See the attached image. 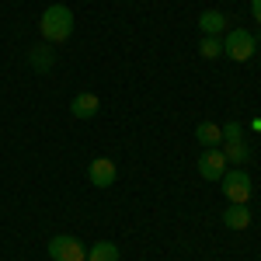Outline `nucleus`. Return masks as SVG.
Listing matches in <instances>:
<instances>
[{
    "label": "nucleus",
    "mask_w": 261,
    "mask_h": 261,
    "mask_svg": "<svg viewBox=\"0 0 261 261\" xmlns=\"http://www.w3.org/2000/svg\"><path fill=\"white\" fill-rule=\"evenodd\" d=\"M254 53H258V42H254V35L247 28H233L223 39V56H230L233 63H247Z\"/></svg>",
    "instance_id": "nucleus-2"
},
{
    "label": "nucleus",
    "mask_w": 261,
    "mask_h": 261,
    "mask_svg": "<svg viewBox=\"0 0 261 261\" xmlns=\"http://www.w3.org/2000/svg\"><path fill=\"white\" fill-rule=\"evenodd\" d=\"M39 32L42 39L49 42V45H60L73 35V11L66 7V4H53V7H45L42 11V21H39Z\"/></svg>",
    "instance_id": "nucleus-1"
},
{
    "label": "nucleus",
    "mask_w": 261,
    "mask_h": 261,
    "mask_svg": "<svg viewBox=\"0 0 261 261\" xmlns=\"http://www.w3.org/2000/svg\"><path fill=\"white\" fill-rule=\"evenodd\" d=\"M87 178H91L94 188H112L115 178H119V167H115V161H108V157H94V161L87 164Z\"/></svg>",
    "instance_id": "nucleus-5"
},
{
    "label": "nucleus",
    "mask_w": 261,
    "mask_h": 261,
    "mask_svg": "<svg viewBox=\"0 0 261 261\" xmlns=\"http://www.w3.org/2000/svg\"><path fill=\"white\" fill-rule=\"evenodd\" d=\"M251 14H254V21L261 24V0H251Z\"/></svg>",
    "instance_id": "nucleus-16"
},
{
    "label": "nucleus",
    "mask_w": 261,
    "mask_h": 261,
    "mask_svg": "<svg viewBox=\"0 0 261 261\" xmlns=\"http://www.w3.org/2000/svg\"><path fill=\"white\" fill-rule=\"evenodd\" d=\"M53 63H56V49H53L49 42L28 49V66H32L35 73H49V70H53Z\"/></svg>",
    "instance_id": "nucleus-7"
},
{
    "label": "nucleus",
    "mask_w": 261,
    "mask_h": 261,
    "mask_svg": "<svg viewBox=\"0 0 261 261\" xmlns=\"http://www.w3.org/2000/svg\"><path fill=\"white\" fill-rule=\"evenodd\" d=\"M199 28H202V35H216V39H220L223 28H226V14H223V11H202Z\"/></svg>",
    "instance_id": "nucleus-11"
},
{
    "label": "nucleus",
    "mask_w": 261,
    "mask_h": 261,
    "mask_svg": "<svg viewBox=\"0 0 261 261\" xmlns=\"http://www.w3.org/2000/svg\"><path fill=\"white\" fill-rule=\"evenodd\" d=\"M223 226L226 230H247L251 226V209L241 202H230V209L223 213Z\"/></svg>",
    "instance_id": "nucleus-9"
},
{
    "label": "nucleus",
    "mask_w": 261,
    "mask_h": 261,
    "mask_svg": "<svg viewBox=\"0 0 261 261\" xmlns=\"http://www.w3.org/2000/svg\"><path fill=\"white\" fill-rule=\"evenodd\" d=\"M226 140H244L241 122H226V125H223V143H226Z\"/></svg>",
    "instance_id": "nucleus-15"
},
{
    "label": "nucleus",
    "mask_w": 261,
    "mask_h": 261,
    "mask_svg": "<svg viewBox=\"0 0 261 261\" xmlns=\"http://www.w3.org/2000/svg\"><path fill=\"white\" fill-rule=\"evenodd\" d=\"M101 108L98 94H91V91H84V94H77V98L70 101V112H73V119H94Z\"/></svg>",
    "instance_id": "nucleus-8"
},
{
    "label": "nucleus",
    "mask_w": 261,
    "mask_h": 261,
    "mask_svg": "<svg viewBox=\"0 0 261 261\" xmlns=\"http://www.w3.org/2000/svg\"><path fill=\"white\" fill-rule=\"evenodd\" d=\"M195 140H199L205 150L223 146V129L216 125V122H199V125H195Z\"/></svg>",
    "instance_id": "nucleus-10"
},
{
    "label": "nucleus",
    "mask_w": 261,
    "mask_h": 261,
    "mask_svg": "<svg viewBox=\"0 0 261 261\" xmlns=\"http://www.w3.org/2000/svg\"><path fill=\"white\" fill-rule=\"evenodd\" d=\"M199 53L205 60H216V56H223V42L216 39V35H205V39L199 42Z\"/></svg>",
    "instance_id": "nucleus-14"
},
{
    "label": "nucleus",
    "mask_w": 261,
    "mask_h": 261,
    "mask_svg": "<svg viewBox=\"0 0 261 261\" xmlns=\"http://www.w3.org/2000/svg\"><path fill=\"white\" fill-rule=\"evenodd\" d=\"M254 42H258V45H261V32H258V35H254Z\"/></svg>",
    "instance_id": "nucleus-17"
},
{
    "label": "nucleus",
    "mask_w": 261,
    "mask_h": 261,
    "mask_svg": "<svg viewBox=\"0 0 261 261\" xmlns=\"http://www.w3.org/2000/svg\"><path fill=\"white\" fill-rule=\"evenodd\" d=\"M49 258L53 261H87V247L84 241L70 237V233H60L49 241Z\"/></svg>",
    "instance_id": "nucleus-3"
},
{
    "label": "nucleus",
    "mask_w": 261,
    "mask_h": 261,
    "mask_svg": "<svg viewBox=\"0 0 261 261\" xmlns=\"http://www.w3.org/2000/svg\"><path fill=\"white\" fill-rule=\"evenodd\" d=\"M223 157H226V164H244L251 161V146L244 140H226L223 143Z\"/></svg>",
    "instance_id": "nucleus-12"
},
{
    "label": "nucleus",
    "mask_w": 261,
    "mask_h": 261,
    "mask_svg": "<svg viewBox=\"0 0 261 261\" xmlns=\"http://www.w3.org/2000/svg\"><path fill=\"white\" fill-rule=\"evenodd\" d=\"M87 261H119V247L112 241H98L87 247Z\"/></svg>",
    "instance_id": "nucleus-13"
},
{
    "label": "nucleus",
    "mask_w": 261,
    "mask_h": 261,
    "mask_svg": "<svg viewBox=\"0 0 261 261\" xmlns=\"http://www.w3.org/2000/svg\"><path fill=\"white\" fill-rule=\"evenodd\" d=\"M220 181H223V195L230 202H241V205L251 202V174L247 171H226Z\"/></svg>",
    "instance_id": "nucleus-4"
},
{
    "label": "nucleus",
    "mask_w": 261,
    "mask_h": 261,
    "mask_svg": "<svg viewBox=\"0 0 261 261\" xmlns=\"http://www.w3.org/2000/svg\"><path fill=\"white\" fill-rule=\"evenodd\" d=\"M199 174L205 181H220L223 174H226V157H223L220 146H213V150H205L199 157Z\"/></svg>",
    "instance_id": "nucleus-6"
}]
</instances>
